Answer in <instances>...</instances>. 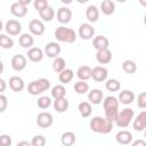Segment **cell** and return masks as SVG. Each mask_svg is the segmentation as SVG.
I'll return each mask as SVG.
<instances>
[{
	"label": "cell",
	"instance_id": "obj_9",
	"mask_svg": "<svg viewBox=\"0 0 146 146\" xmlns=\"http://www.w3.org/2000/svg\"><path fill=\"white\" fill-rule=\"evenodd\" d=\"M5 30L9 35H18L22 32V24L17 19H9L5 25Z\"/></svg>",
	"mask_w": 146,
	"mask_h": 146
},
{
	"label": "cell",
	"instance_id": "obj_1",
	"mask_svg": "<svg viewBox=\"0 0 146 146\" xmlns=\"http://www.w3.org/2000/svg\"><path fill=\"white\" fill-rule=\"evenodd\" d=\"M103 107L105 112V117L112 122H115L119 114V99L114 96H107L103 100Z\"/></svg>",
	"mask_w": 146,
	"mask_h": 146
},
{
	"label": "cell",
	"instance_id": "obj_18",
	"mask_svg": "<svg viewBox=\"0 0 146 146\" xmlns=\"http://www.w3.org/2000/svg\"><path fill=\"white\" fill-rule=\"evenodd\" d=\"M132 133L128 130H121L115 135V140L121 145H129L132 143Z\"/></svg>",
	"mask_w": 146,
	"mask_h": 146
},
{
	"label": "cell",
	"instance_id": "obj_38",
	"mask_svg": "<svg viewBox=\"0 0 146 146\" xmlns=\"http://www.w3.org/2000/svg\"><path fill=\"white\" fill-rule=\"evenodd\" d=\"M36 105H38L39 108L46 110V108H48V107L51 105V99H50V97H48V96H41V97H39V99L36 100Z\"/></svg>",
	"mask_w": 146,
	"mask_h": 146
},
{
	"label": "cell",
	"instance_id": "obj_40",
	"mask_svg": "<svg viewBox=\"0 0 146 146\" xmlns=\"http://www.w3.org/2000/svg\"><path fill=\"white\" fill-rule=\"evenodd\" d=\"M137 106L139 108H146V91L140 92L137 96Z\"/></svg>",
	"mask_w": 146,
	"mask_h": 146
},
{
	"label": "cell",
	"instance_id": "obj_20",
	"mask_svg": "<svg viewBox=\"0 0 146 146\" xmlns=\"http://www.w3.org/2000/svg\"><path fill=\"white\" fill-rule=\"evenodd\" d=\"M10 13H11L15 17L21 18V17H24V16L27 14V7L22 6L18 1H17V2H14V3H11V6H10Z\"/></svg>",
	"mask_w": 146,
	"mask_h": 146
},
{
	"label": "cell",
	"instance_id": "obj_4",
	"mask_svg": "<svg viewBox=\"0 0 146 146\" xmlns=\"http://www.w3.org/2000/svg\"><path fill=\"white\" fill-rule=\"evenodd\" d=\"M49 88H50V81L48 79L41 78V79H38V80L30 82L27 86V91L31 95L36 96V95H41L42 92L47 91Z\"/></svg>",
	"mask_w": 146,
	"mask_h": 146
},
{
	"label": "cell",
	"instance_id": "obj_13",
	"mask_svg": "<svg viewBox=\"0 0 146 146\" xmlns=\"http://www.w3.org/2000/svg\"><path fill=\"white\" fill-rule=\"evenodd\" d=\"M11 67L16 71V72H21L26 67V57L24 55H15L13 56L11 60H10Z\"/></svg>",
	"mask_w": 146,
	"mask_h": 146
},
{
	"label": "cell",
	"instance_id": "obj_41",
	"mask_svg": "<svg viewBox=\"0 0 146 146\" xmlns=\"http://www.w3.org/2000/svg\"><path fill=\"white\" fill-rule=\"evenodd\" d=\"M33 5H34V8L38 10V13H39L40 10H42V9H44L46 7L49 6L47 0H35Z\"/></svg>",
	"mask_w": 146,
	"mask_h": 146
},
{
	"label": "cell",
	"instance_id": "obj_47",
	"mask_svg": "<svg viewBox=\"0 0 146 146\" xmlns=\"http://www.w3.org/2000/svg\"><path fill=\"white\" fill-rule=\"evenodd\" d=\"M18 2H19L22 6H25V7H26L27 5H30V3H31V1H30V0H18Z\"/></svg>",
	"mask_w": 146,
	"mask_h": 146
},
{
	"label": "cell",
	"instance_id": "obj_33",
	"mask_svg": "<svg viewBox=\"0 0 146 146\" xmlns=\"http://www.w3.org/2000/svg\"><path fill=\"white\" fill-rule=\"evenodd\" d=\"M66 95V88L62 84H57L55 87H52L51 89V96L55 98V99H59V98H63L65 97Z\"/></svg>",
	"mask_w": 146,
	"mask_h": 146
},
{
	"label": "cell",
	"instance_id": "obj_24",
	"mask_svg": "<svg viewBox=\"0 0 146 146\" xmlns=\"http://www.w3.org/2000/svg\"><path fill=\"white\" fill-rule=\"evenodd\" d=\"M86 17L88 19V22L90 23H95L98 21L99 18V10L96 6H88V8L86 9Z\"/></svg>",
	"mask_w": 146,
	"mask_h": 146
},
{
	"label": "cell",
	"instance_id": "obj_34",
	"mask_svg": "<svg viewBox=\"0 0 146 146\" xmlns=\"http://www.w3.org/2000/svg\"><path fill=\"white\" fill-rule=\"evenodd\" d=\"M65 66H66V62L63 57H57L54 59L52 62V70L57 73H60L65 70Z\"/></svg>",
	"mask_w": 146,
	"mask_h": 146
},
{
	"label": "cell",
	"instance_id": "obj_15",
	"mask_svg": "<svg viewBox=\"0 0 146 146\" xmlns=\"http://www.w3.org/2000/svg\"><path fill=\"white\" fill-rule=\"evenodd\" d=\"M44 51L39 47H32L27 50V58L33 63H39L43 59Z\"/></svg>",
	"mask_w": 146,
	"mask_h": 146
},
{
	"label": "cell",
	"instance_id": "obj_6",
	"mask_svg": "<svg viewBox=\"0 0 146 146\" xmlns=\"http://www.w3.org/2000/svg\"><path fill=\"white\" fill-rule=\"evenodd\" d=\"M78 34L82 40H90L95 35V29L90 23H83L80 25Z\"/></svg>",
	"mask_w": 146,
	"mask_h": 146
},
{
	"label": "cell",
	"instance_id": "obj_3",
	"mask_svg": "<svg viewBox=\"0 0 146 146\" xmlns=\"http://www.w3.org/2000/svg\"><path fill=\"white\" fill-rule=\"evenodd\" d=\"M55 38L59 42L64 43H73L76 40V32L73 29L66 26H58L55 30Z\"/></svg>",
	"mask_w": 146,
	"mask_h": 146
},
{
	"label": "cell",
	"instance_id": "obj_46",
	"mask_svg": "<svg viewBox=\"0 0 146 146\" xmlns=\"http://www.w3.org/2000/svg\"><path fill=\"white\" fill-rule=\"evenodd\" d=\"M16 146H32V144H31V141H26V140H22V141H19V143H17V145Z\"/></svg>",
	"mask_w": 146,
	"mask_h": 146
},
{
	"label": "cell",
	"instance_id": "obj_25",
	"mask_svg": "<svg viewBox=\"0 0 146 146\" xmlns=\"http://www.w3.org/2000/svg\"><path fill=\"white\" fill-rule=\"evenodd\" d=\"M75 133L72 131H66L60 136V143L63 146H73L75 144Z\"/></svg>",
	"mask_w": 146,
	"mask_h": 146
},
{
	"label": "cell",
	"instance_id": "obj_7",
	"mask_svg": "<svg viewBox=\"0 0 146 146\" xmlns=\"http://www.w3.org/2000/svg\"><path fill=\"white\" fill-rule=\"evenodd\" d=\"M43 51H44V54H46L47 57L55 59V58H57L58 55L60 54V46H59L58 42L51 41V42H48V43L44 46Z\"/></svg>",
	"mask_w": 146,
	"mask_h": 146
},
{
	"label": "cell",
	"instance_id": "obj_5",
	"mask_svg": "<svg viewBox=\"0 0 146 146\" xmlns=\"http://www.w3.org/2000/svg\"><path fill=\"white\" fill-rule=\"evenodd\" d=\"M133 116H135V112L132 108H129V107L123 108L121 112H119L117 117L115 120V124L120 128H125L131 123Z\"/></svg>",
	"mask_w": 146,
	"mask_h": 146
},
{
	"label": "cell",
	"instance_id": "obj_16",
	"mask_svg": "<svg viewBox=\"0 0 146 146\" xmlns=\"http://www.w3.org/2000/svg\"><path fill=\"white\" fill-rule=\"evenodd\" d=\"M108 44H110V41L105 35H97L92 39V47L97 51L108 49Z\"/></svg>",
	"mask_w": 146,
	"mask_h": 146
},
{
	"label": "cell",
	"instance_id": "obj_8",
	"mask_svg": "<svg viewBox=\"0 0 146 146\" xmlns=\"http://www.w3.org/2000/svg\"><path fill=\"white\" fill-rule=\"evenodd\" d=\"M52 122H54V119L49 112H41L36 116V124L40 128H43V129L49 128L52 124Z\"/></svg>",
	"mask_w": 146,
	"mask_h": 146
},
{
	"label": "cell",
	"instance_id": "obj_19",
	"mask_svg": "<svg viewBox=\"0 0 146 146\" xmlns=\"http://www.w3.org/2000/svg\"><path fill=\"white\" fill-rule=\"evenodd\" d=\"M88 99L91 104L98 105L104 100V94L100 89H92L91 91L88 92Z\"/></svg>",
	"mask_w": 146,
	"mask_h": 146
},
{
	"label": "cell",
	"instance_id": "obj_28",
	"mask_svg": "<svg viewBox=\"0 0 146 146\" xmlns=\"http://www.w3.org/2000/svg\"><path fill=\"white\" fill-rule=\"evenodd\" d=\"M68 100L65 98V97H63V98H59V99H55V102H54V108H55V111L56 112H58V113H64V112H66L67 110H68Z\"/></svg>",
	"mask_w": 146,
	"mask_h": 146
},
{
	"label": "cell",
	"instance_id": "obj_37",
	"mask_svg": "<svg viewBox=\"0 0 146 146\" xmlns=\"http://www.w3.org/2000/svg\"><path fill=\"white\" fill-rule=\"evenodd\" d=\"M0 46L3 49H10L14 46V40L6 34H0Z\"/></svg>",
	"mask_w": 146,
	"mask_h": 146
},
{
	"label": "cell",
	"instance_id": "obj_27",
	"mask_svg": "<svg viewBox=\"0 0 146 146\" xmlns=\"http://www.w3.org/2000/svg\"><path fill=\"white\" fill-rule=\"evenodd\" d=\"M100 10L104 15L110 16L115 11V3L112 0H104L100 3Z\"/></svg>",
	"mask_w": 146,
	"mask_h": 146
},
{
	"label": "cell",
	"instance_id": "obj_21",
	"mask_svg": "<svg viewBox=\"0 0 146 146\" xmlns=\"http://www.w3.org/2000/svg\"><path fill=\"white\" fill-rule=\"evenodd\" d=\"M18 43H19V46L22 48L31 49L32 46L34 44V38H33V35L31 33H23L18 38Z\"/></svg>",
	"mask_w": 146,
	"mask_h": 146
},
{
	"label": "cell",
	"instance_id": "obj_31",
	"mask_svg": "<svg viewBox=\"0 0 146 146\" xmlns=\"http://www.w3.org/2000/svg\"><path fill=\"white\" fill-rule=\"evenodd\" d=\"M73 76H74L73 71L70 70V68H65L63 72L59 73V75H58V80H59V82L66 84V83H70V82L72 81Z\"/></svg>",
	"mask_w": 146,
	"mask_h": 146
},
{
	"label": "cell",
	"instance_id": "obj_42",
	"mask_svg": "<svg viewBox=\"0 0 146 146\" xmlns=\"http://www.w3.org/2000/svg\"><path fill=\"white\" fill-rule=\"evenodd\" d=\"M11 145V137L8 135L0 136V146H10Z\"/></svg>",
	"mask_w": 146,
	"mask_h": 146
},
{
	"label": "cell",
	"instance_id": "obj_49",
	"mask_svg": "<svg viewBox=\"0 0 146 146\" xmlns=\"http://www.w3.org/2000/svg\"><path fill=\"white\" fill-rule=\"evenodd\" d=\"M144 24H145V25H146V14H145V15H144Z\"/></svg>",
	"mask_w": 146,
	"mask_h": 146
},
{
	"label": "cell",
	"instance_id": "obj_48",
	"mask_svg": "<svg viewBox=\"0 0 146 146\" xmlns=\"http://www.w3.org/2000/svg\"><path fill=\"white\" fill-rule=\"evenodd\" d=\"M139 3H140L141 6H144V7H146V1H145V0H139Z\"/></svg>",
	"mask_w": 146,
	"mask_h": 146
},
{
	"label": "cell",
	"instance_id": "obj_22",
	"mask_svg": "<svg viewBox=\"0 0 146 146\" xmlns=\"http://www.w3.org/2000/svg\"><path fill=\"white\" fill-rule=\"evenodd\" d=\"M112 51L110 49H105V50H99L96 52V60L99 64H108L112 60Z\"/></svg>",
	"mask_w": 146,
	"mask_h": 146
},
{
	"label": "cell",
	"instance_id": "obj_12",
	"mask_svg": "<svg viewBox=\"0 0 146 146\" xmlns=\"http://www.w3.org/2000/svg\"><path fill=\"white\" fill-rule=\"evenodd\" d=\"M56 17H57V21L62 24H67L71 22V18H72V10L67 7H60L58 8L57 10V14H56Z\"/></svg>",
	"mask_w": 146,
	"mask_h": 146
},
{
	"label": "cell",
	"instance_id": "obj_10",
	"mask_svg": "<svg viewBox=\"0 0 146 146\" xmlns=\"http://www.w3.org/2000/svg\"><path fill=\"white\" fill-rule=\"evenodd\" d=\"M29 30H30L32 35L39 36V35H42L44 33L46 27H44V24H43L42 21H40V19H32L29 23Z\"/></svg>",
	"mask_w": 146,
	"mask_h": 146
},
{
	"label": "cell",
	"instance_id": "obj_17",
	"mask_svg": "<svg viewBox=\"0 0 146 146\" xmlns=\"http://www.w3.org/2000/svg\"><path fill=\"white\" fill-rule=\"evenodd\" d=\"M8 84H9V88H10L13 91H15V92H21V91L24 89V87H25V83H24L23 79H22L21 76H17V75L11 76V78L9 79Z\"/></svg>",
	"mask_w": 146,
	"mask_h": 146
},
{
	"label": "cell",
	"instance_id": "obj_32",
	"mask_svg": "<svg viewBox=\"0 0 146 146\" xmlns=\"http://www.w3.org/2000/svg\"><path fill=\"white\" fill-rule=\"evenodd\" d=\"M122 70L127 74H133L137 71V64L131 59H127L122 63Z\"/></svg>",
	"mask_w": 146,
	"mask_h": 146
},
{
	"label": "cell",
	"instance_id": "obj_50",
	"mask_svg": "<svg viewBox=\"0 0 146 146\" xmlns=\"http://www.w3.org/2000/svg\"><path fill=\"white\" fill-rule=\"evenodd\" d=\"M144 135H145V138H146V130H145V132H144Z\"/></svg>",
	"mask_w": 146,
	"mask_h": 146
},
{
	"label": "cell",
	"instance_id": "obj_36",
	"mask_svg": "<svg viewBox=\"0 0 146 146\" xmlns=\"http://www.w3.org/2000/svg\"><path fill=\"white\" fill-rule=\"evenodd\" d=\"M105 87L108 91H112V92H115V91H119L120 88H121V83L119 80L116 79H110L106 81L105 83Z\"/></svg>",
	"mask_w": 146,
	"mask_h": 146
},
{
	"label": "cell",
	"instance_id": "obj_30",
	"mask_svg": "<svg viewBox=\"0 0 146 146\" xmlns=\"http://www.w3.org/2000/svg\"><path fill=\"white\" fill-rule=\"evenodd\" d=\"M39 16H40V18H41L42 21H44V22H51L52 18L55 17V10H54L50 6H48V7H46L44 9H42V10L39 11Z\"/></svg>",
	"mask_w": 146,
	"mask_h": 146
},
{
	"label": "cell",
	"instance_id": "obj_2",
	"mask_svg": "<svg viewBox=\"0 0 146 146\" xmlns=\"http://www.w3.org/2000/svg\"><path fill=\"white\" fill-rule=\"evenodd\" d=\"M90 129L96 133H110L113 130V122L103 116H95L90 121Z\"/></svg>",
	"mask_w": 146,
	"mask_h": 146
},
{
	"label": "cell",
	"instance_id": "obj_39",
	"mask_svg": "<svg viewBox=\"0 0 146 146\" xmlns=\"http://www.w3.org/2000/svg\"><path fill=\"white\" fill-rule=\"evenodd\" d=\"M31 144H32V146H44L46 145V138L41 135L34 136L31 140Z\"/></svg>",
	"mask_w": 146,
	"mask_h": 146
},
{
	"label": "cell",
	"instance_id": "obj_11",
	"mask_svg": "<svg viewBox=\"0 0 146 146\" xmlns=\"http://www.w3.org/2000/svg\"><path fill=\"white\" fill-rule=\"evenodd\" d=\"M107 75H108V71L104 66H95L92 68L91 78L96 82H103V81H105L107 79Z\"/></svg>",
	"mask_w": 146,
	"mask_h": 146
},
{
	"label": "cell",
	"instance_id": "obj_26",
	"mask_svg": "<svg viewBox=\"0 0 146 146\" xmlns=\"http://www.w3.org/2000/svg\"><path fill=\"white\" fill-rule=\"evenodd\" d=\"M135 94L133 91L131 90H122L120 94H119V100L124 104V105H128V104H131L133 100H135Z\"/></svg>",
	"mask_w": 146,
	"mask_h": 146
},
{
	"label": "cell",
	"instance_id": "obj_23",
	"mask_svg": "<svg viewBox=\"0 0 146 146\" xmlns=\"http://www.w3.org/2000/svg\"><path fill=\"white\" fill-rule=\"evenodd\" d=\"M91 72H92V68H90L88 65H82L78 68L76 75L80 81H87L91 78Z\"/></svg>",
	"mask_w": 146,
	"mask_h": 146
},
{
	"label": "cell",
	"instance_id": "obj_43",
	"mask_svg": "<svg viewBox=\"0 0 146 146\" xmlns=\"http://www.w3.org/2000/svg\"><path fill=\"white\" fill-rule=\"evenodd\" d=\"M7 105H8L7 97L3 94H1L0 95V112H5L6 108H7Z\"/></svg>",
	"mask_w": 146,
	"mask_h": 146
},
{
	"label": "cell",
	"instance_id": "obj_35",
	"mask_svg": "<svg viewBox=\"0 0 146 146\" xmlns=\"http://www.w3.org/2000/svg\"><path fill=\"white\" fill-rule=\"evenodd\" d=\"M74 91L79 95H84L89 91V84L86 81H78L74 83Z\"/></svg>",
	"mask_w": 146,
	"mask_h": 146
},
{
	"label": "cell",
	"instance_id": "obj_14",
	"mask_svg": "<svg viewBox=\"0 0 146 146\" xmlns=\"http://www.w3.org/2000/svg\"><path fill=\"white\" fill-rule=\"evenodd\" d=\"M132 128L136 131H143L146 130V111H141L136 119H133Z\"/></svg>",
	"mask_w": 146,
	"mask_h": 146
},
{
	"label": "cell",
	"instance_id": "obj_29",
	"mask_svg": "<svg viewBox=\"0 0 146 146\" xmlns=\"http://www.w3.org/2000/svg\"><path fill=\"white\" fill-rule=\"evenodd\" d=\"M78 110H79V113H80V115L82 117H88L92 113V107H91L90 103H88V102H81V103H79Z\"/></svg>",
	"mask_w": 146,
	"mask_h": 146
},
{
	"label": "cell",
	"instance_id": "obj_44",
	"mask_svg": "<svg viewBox=\"0 0 146 146\" xmlns=\"http://www.w3.org/2000/svg\"><path fill=\"white\" fill-rule=\"evenodd\" d=\"M131 146H146V141L143 139H137V140L132 141Z\"/></svg>",
	"mask_w": 146,
	"mask_h": 146
},
{
	"label": "cell",
	"instance_id": "obj_45",
	"mask_svg": "<svg viewBox=\"0 0 146 146\" xmlns=\"http://www.w3.org/2000/svg\"><path fill=\"white\" fill-rule=\"evenodd\" d=\"M6 89V81L3 79H0V92H3Z\"/></svg>",
	"mask_w": 146,
	"mask_h": 146
}]
</instances>
